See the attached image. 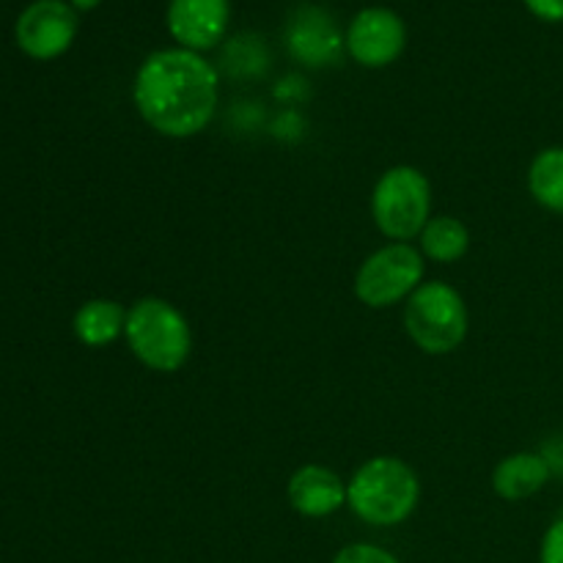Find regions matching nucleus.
<instances>
[{"label": "nucleus", "instance_id": "nucleus-1", "mask_svg": "<svg viewBox=\"0 0 563 563\" xmlns=\"http://www.w3.org/2000/svg\"><path fill=\"white\" fill-rule=\"evenodd\" d=\"M218 69L192 49H157L141 64L132 99L141 119L165 137H192L218 110Z\"/></svg>", "mask_w": 563, "mask_h": 563}, {"label": "nucleus", "instance_id": "nucleus-2", "mask_svg": "<svg viewBox=\"0 0 563 563\" xmlns=\"http://www.w3.org/2000/svg\"><path fill=\"white\" fill-rule=\"evenodd\" d=\"M421 500V482L407 462L374 456L346 484V506L374 528H394L410 520Z\"/></svg>", "mask_w": 563, "mask_h": 563}, {"label": "nucleus", "instance_id": "nucleus-3", "mask_svg": "<svg viewBox=\"0 0 563 563\" xmlns=\"http://www.w3.org/2000/svg\"><path fill=\"white\" fill-rule=\"evenodd\" d=\"M124 339L132 355L152 372L174 374L190 361V322L163 297H141L126 308Z\"/></svg>", "mask_w": 563, "mask_h": 563}, {"label": "nucleus", "instance_id": "nucleus-4", "mask_svg": "<svg viewBox=\"0 0 563 563\" xmlns=\"http://www.w3.org/2000/svg\"><path fill=\"white\" fill-rule=\"evenodd\" d=\"M467 306L454 286L443 280L421 284L405 306V330L427 355H449L467 339Z\"/></svg>", "mask_w": 563, "mask_h": 563}, {"label": "nucleus", "instance_id": "nucleus-5", "mask_svg": "<svg viewBox=\"0 0 563 563\" xmlns=\"http://www.w3.org/2000/svg\"><path fill=\"white\" fill-rule=\"evenodd\" d=\"M372 218L377 229L394 242L421 236L432 220V185L412 165H394L377 179L372 192Z\"/></svg>", "mask_w": 563, "mask_h": 563}, {"label": "nucleus", "instance_id": "nucleus-6", "mask_svg": "<svg viewBox=\"0 0 563 563\" xmlns=\"http://www.w3.org/2000/svg\"><path fill=\"white\" fill-rule=\"evenodd\" d=\"M427 262L423 253L410 242H390L374 251L355 275V295L368 308H390L410 300L412 291L423 284Z\"/></svg>", "mask_w": 563, "mask_h": 563}, {"label": "nucleus", "instance_id": "nucleus-7", "mask_svg": "<svg viewBox=\"0 0 563 563\" xmlns=\"http://www.w3.org/2000/svg\"><path fill=\"white\" fill-rule=\"evenodd\" d=\"M14 36L22 53L31 58H58L77 36V11L66 0H33L16 16Z\"/></svg>", "mask_w": 563, "mask_h": 563}, {"label": "nucleus", "instance_id": "nucleus-8", "mask_svg": "<svg viewBox=\"0 0 563 563\" xmlns=\"http://www.w3.org/2000/svg\"><path fill=\"white\" fill-rule=\"evenodd\" d=\"M346 53L366 69H383L394 64L407 44V27L396 11L372 5L355 14L344 36Z\"/></svg>", "mask_w": 563, "mask_h": 563}, {"label": "nucleus", "instance_id": "nucleus-9", "mask_svg": "<svg viewBox=\"0 0 563 563\" xmlns=\"http://www.w3.org/2000/svg\"><path fill=\"white\" fill-rule=\"evenodd\" d=\"M229 0H170L168 14H165L174 42L192 53H207L218 47L229 31Z\"/></svg>", "mask_w": 563, "mask_h": 563}, {"label": "nucleus", "instance_id": "nucleus-10", "mask_svg": "<svg viewBox=\"0 0 563 563\" xmlns=\"http://www.w3.org/2000/svg\"><path fill=\"white\" fill-rule=\"evenodd\" d=\"M286 47L291 58L300 60L302 66L319 69V66L335 64L346 44L328 11L319 5H300L286 25Z\"/></svg>", "mask_w": 563, "mask_h": 563}, {"label": "nucleus", "instance_id": "nucleus-11", "mask_svg": "<svg viewBox=\"0 0 563 563\" xmlns=\"http://www.w3.org/2000/svg\"><path fill=\"white\" fill-rule=\"evenodd\" d=\"M286 495L297 515L319 520L346 506V482L324 465H302L289 478Z\"/></svg>", "mask_w": 563, "mask_h": 563}, {"label": "nucleus", "instance_id": "nucleus-12", "mask_svg": "<svg viewBox=\"0 0 563 563\" xmlns=\"http://www.w3.org/2000/svg\"><path fill=\"white\" fill-rule=\"evenodd\" d=\"M550 482V462L548 456L533 454V451H520L498 462L493 473V489L504 500H526L537 495L544 484Z\"/></svg>", "mask_w": 563, "mask_h": 563}, {"label": "nucleus", "instance_id": "nucleus-13", "mask_svg": "<svg viewBox=\"0 0 563 563\" xmlns=\"http://www.w3.org/2000/svg\"><path fill=\"white\" fill-rule=\"evenodd\" d=\"M71 328H75L80 344L93 346V350L108 346L119 335H124L126 308L121 302L108 300V297H97V300H88L77 308Z\"/></svg>", "mask_w": 563, "mask_h": 563}, {"label": "nucleus", "instance_id": "nucleus-14", "mask_svg": "<svg viewBox=\"0 0 563 563\" xmlns=\"http://www.w3.org/2000/svg\"><path fill=\"white\" fill-rule=\"evenodd\" d=\"M418 240H421L423 258L438 264H454L471 247V231L462 220L451 218V214H438L423 225Z\"/></svg>", "mask_w": 563, "mask_h": 563}, {"label": "nucleus", "instance_id": "nucleus-15", "mask_svg": "<svg viewBox=\"0 0 563 563\" xmlns=\"http://www.w3.org/2000/svg\"><path fill=\"white\" fill-rule=\"evenodd\" d=\"M528 190L539 207L563 214V146H550L533 157Z\"/></svg>", "mask_w": 563, "mask_h": 563}, {"label": "nucleus", "instance_id": "nucleus-16", "mask_svg": "<svg viewBox=\"0 0 563 563\" xmlns=\"http://www.w3.org/2000/svg\"><path fill=\"white\" fill-rule=\"evenodd\" d=\"M333 563H399L394 553L388 550L377 548V544H366V542H357V544H346L335 553Z\"/></svg>", "mask_w": 563, "mask_h": 563}, {"label": "nucleus", "instance_id": "nucleus-17", "mask_svg": "<svg viewBox=\"0 0 563 563\" xmlns=\"http://www.w3.org/2000/svg\"><path fill=\"white\" fill-rule=\"evenodd\" d=\"M539 563H563V517L548 528L542 539V553Z\"/></svg>", "mask_w": 563, "mask_h": 563}, {"label": "nucleus", "instance_id": "nucleus-18", "mask_svg": "<svg viewBox=\"0 0 563 563\" xmlns=\"http://www.w3.org/2000/svg\"><path fill=\"white\" fill-rule=\"evenodd\" d=\"M528 11L544 22H563V0H526Z\"/></svg>", "mask_w": 563, "mask_h": 563}, {"label": "nucleus", "instance_id": "nucleus-19", "mask_svg": "<svg viewBox=\"0 0 563 563\" xmlns=\"http://www.w3.org/2000/svg\"><path fill=\"white\" fill-rule=\"evenodd\" d=\"M66 3H69L71 9H77V11H91V9H97L102 0H66Z\"/></svg>", "mask_w": 563, "mask_h": 563}]
</instances>
